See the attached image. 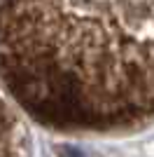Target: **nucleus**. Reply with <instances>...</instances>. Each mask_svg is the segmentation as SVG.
<instances>
[{"label":"nucleus","mask_w":154,"mask_h":157,"mask_svg":"<svg viewBox=\"0 0 154 157\" xmlns=\"http://www.w3.org/2000/svg\"><path fill=\"white\" fill-rule=\"evenodd\" d=\"M2 40L7 85L40 117H154V0H5Z\"/></svg>","instance_id":"f257e3e1"}]
</instances>
